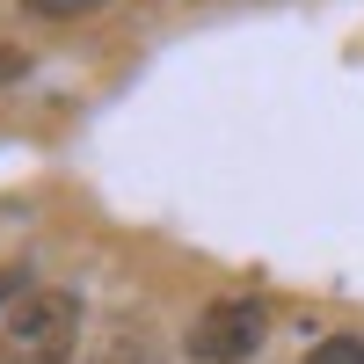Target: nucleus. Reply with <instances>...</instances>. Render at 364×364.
Wrapping results in <instances>:
<instances>
[{
    "label": "nucleus",
    "instance_id": "39448f33",
    "mask_svg": "<svg viewBox=\"0 0 364 364\" xmlns=\"http://www.w3.org/2000/svg\"><path fill=\"white\" fill-rule=\"evenodd\" d=\"M22 73H29V51H22V44H0V87L22 80Z\"/></svg>",
    "mask_w": 364,
    "mask_h": 364
},
{
    "label": "nucleus",
    "instance_id": "f03ea898",
    "mask_svg": "<svg viewBox=\"0 0 364 364\" xmlns=\"http://www.w3.org/2000/svg\"><path fill=\"white\" fill-rule=\"evenodd\" d=\"M269 343V306L262 299H211L190 321V357L197 364H248Z\"/></svg>",
    "mask_w": 364,
    "mask_h": 364
},
{
    "label": "nucleus",
    "instance_id": "423d86ee",
    "mask_svg": "<svg viewBox=\"0 0 364 364\" xmlns=\"http://www.w3.org/2000/svg\"><path fill=\"white\" fill-rule=\"evenodd\" d=\"M22 277H29V269H15V262H8V269H0V306H15V299H22V291H29V284H22Z\"/></svg>",
    "mask_w": 364,
    "mask_h": 364
},
{
    "label": "nucleus",
    "instance_id": "7ed1b4c3",
    "mask_svg": "<svg viewBox=\"0 0 364 364\" xmlns=\"http://www.w3.org/2000/svg\"><path fill=\"white\" fill-rule=\"evenodd\" d=\"M95 8H109V0H22V15H37V22H80Z\"/></svg>",
    "mask_w": 364,
    "mask_h": 364
},
{
    "label": "nucleus",
    "instance_id": "f257e3e1",
    "mask_svg": "<svg viewBox=\"0 0 364 364\" xmlns=\"http://www.w3.org/2000/svg\"><path fill=\"white\" fill-rule=\"evenodd\" d=\"M80 350V291L37 284L0 321V364H73Z\"/></svg>",
    "mask_w": 364,
    "mask_h": 364
},
{
    "label": "nucleus",
    "instance_id": "20e7f679",
    "mask_svg": "<svg viewBox=\"0 0 364 364\" xmlns=\"http://www.w3.org/2000/svg\"><path fill=\"white\" fill-rule=\"evenodd\" d=\"M306 364H364V336H321L306 350Z\"/></svg>",
    "mask_w": 364,
    "mask_h": 364
}]
</instances>
